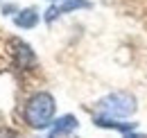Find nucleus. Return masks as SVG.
Masks as SVG:
<instances>
[{"mask_svg":"<svg viewBox=\"0 0 147 138\" xmlns=\"http://www.w3.org/2000/svg\"><path fill=\"white\" fill-rule=\"evenodd\" d=\"M55 111H57L55 97L50 93L41 91L36 95H32L25 104V122L32 129H48L55 120Z\"/></svg>","mask_w":147,"mask_h":138,"instance_id":"obj_1","label":"nucleus"},{"mask_svg":"<svg viewBox=\"0 0 147 138\" xmlns=\"http://www.w3.org/2000/svg\"><path fill=\"white\" fill-rule=\"evenodd\" d=\"M14 23H16L18 27L32 30V27H36V25H38V12L34 9V7H27V9L18 12V16L14 18Z\"/></svg>","mask_w":147,"mask_h":138,"instance_id":"obj_6","label":"nucleus"},{"mask_svg":"<svg viewBox=\"0 0 147 138\" xmlns=\"http://www.w3.org/2000/svg\"><path fill=\"white\" fill-rule=\"evenodd\" d=\"M100 109L104 116H111V118H129L136 113L138 104H136V97L131 93L115 91V93H109L107 97L100 100Z\"/></svg>","mask_w":147,"mask_h":138,"instance_id":"obj_2","label":"nucleus"},{"mask_svg":"<svg viewBox=\"0 0 147 138\" xmlns=\"http://www.w3.org/2000/svg\"><path fill=\"white\" fill-rule=\"evenodd\" d=\"M125 138H147V136H143V134H129V131H127Z\"/></svg>","mask_w":147,"mask_h":138,"instance_id":"obj_7","label":"nucleus"},{"mask_svg":"<svg viewBox=\"0 0 147 138\" xmlns=\"http://www.w3.org/2000/svg\"><path fill=\"white\" fill-rule=\"evenodd\" d=\"M52 136H68V134H73L75 129L79 127V122H77V118H75L73 113H66V116H61V118H57V120H52Z\"/></svg>","mask_w":147,"mask_h":138,"instance_id":"obj_4","label":"nucleus"},{"mask_svg":"<svg viewBox=\"0 0 147 138\" xmlns=\"http://www.w3.org/2000/svg\"><path fill=\"white\" fill-rule=\"evenodd\" d=\"M95 124L97 127H104V129H115V131H131V129H136V122H122V118H111V116H95Z\"/></svg>","mask_w":147,"mask_h":138,"instance_id":"obj_5","label":"nucleus"},{"mask_svg":"<svg viewBox=\"0 0 147 138\" xmlns=\"http://www.w3.org/2000/svg\"><path fill=\"white\" fill-rule=\"evenodd\" d=\"M50 138H55V136H50Z\"/></svg>","mask_w":147,"mask_h":138,"instance_id":"obj_8","label":"nucleus"},{"mask_svg":"<svg viewBox=\"0 0 147 138\" xmlns=\"http://www.w3.org/2000/svg\"><path fill=\"white\" fill-rule=\"evenodd\" d=\"M93 5L88 0H61L59 5L55 7H50L48 12H45V20L48 23H52L55 18L63 16V14H70V12H77V9H91Z\"/></svg>","mask_w":147,"mask_h":138,"instance_id":"obj_3","label":"nucleus"}]
</instances>
